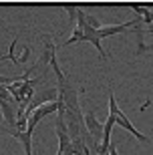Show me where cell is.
Wrapping results in <instances>:
<instances>
[{"mask_svg": "<svg viewBox=\"0 0 153 155\" xmlns=\"http://www.w3.org/2000/svg\"><path fill=\"white\" fill-rule=\"evenodd\" d=\"M85 127H87V133L93 137V141H95L97 145H101V141H103V125H101V121L95 117L93 111H87L85 113Z\"/></svg>", "mask_w": 153, "mask_h": 155, "instance_id": "3957f363", "label": "cell"}, {"mask_svg": "<svg viewBox=\"0 0 153 155\" xmlns=\"http://www.w3.org/2000/svg\"><path fill=\"white\" fill-rule=\"evenodd\" d=\"M109 155H119L117 153V145H115L113 141H111V145H109Z\"/></svg>", "mask_w": 153, "mask_h": 155, "instance_id": "8992f818", "label": "cell"}, {"mask_svg": "<svg viewBox=\"0 0 153 155\" xmlns=\"http://www.w3.org/2000/svg\"><path fill=\"white\" fill-rule=\"evenodd\" d=\"M87 22H89V26H93L95 30L101 28V22H99V20H97L95 16H91V14H87Z\"/></svg>", "mask_w": 153, "mask_h": 155, "instance_id": "5b68a950", "label": "cell"}, {"mask_svg": "<svg viewBox=\"0 0 153 155\" xmlns=\"http://www.w3.org/2000/svg\"><path fill=\"white\" fill-rule=\"evenodd\" d=\"M61 6L68 12V22H71V24H77V14H79V6H77V4H61Z\"/></svg>", "mask_w": 153, "mask_h": 155, "instance_id": "277c9868", "label": "cell"}, {"mask_svg": "<svg viewBox=\"0 0 153 155\" xmlns=\"http://www.w3.org/2000/svg\"><path fill=\"white\" fill-rule=\"evenodd\" d=\"M109 111H111V113L115 115V123H117L119 127H123L125 131H129L131 135H133V137L137 139V141H141V143H149V137H145V135H143L141 131H137L135 125H133V123H131V121L127 119V117H125L123 111H121L119 107H117V99H115L113 93H109Z\"/></svg>", "mask_w": 153, "mask_h": 155, "instance_id": "6da1fadb", "label": "cell"}, {"mask_svg": "<svg viewBox=\"0 0 153 155\" xmlns=\"http://www.w3.org/2000/svg\"><path fill=\"white\" fill-rule=\"evenodd\" d=\"M57 99H58L57 87H45V89L36 91L34 97H32V101L28 103V107H26V111H24V119L28 121V117L32 115L38 107H42V105H46V103H57Z\"/></svg>", "mask_w": 153, "mask_h": 155, "instance_id": "7a4b0ae2", "label": "cell"}]
</instances>
